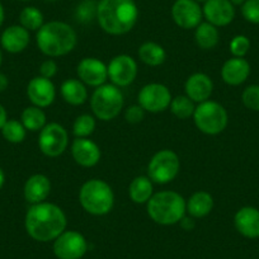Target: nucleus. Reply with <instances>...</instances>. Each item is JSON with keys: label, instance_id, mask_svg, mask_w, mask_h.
Listing matches in <instances>:
<instances>
[{"label": "nucleus", "instance_id": "f257e3e1", "mask_svg": "<svg viewBox=\"0 0 259 259\" xmlns=\"http://www.w3.org/2000/svg\"><path fill=\"white\" fill-rule=\"evenodd\" d=\"M66 215L55 203L41 202L32 205L24 219L26 231L32 239L41 243L54 241L66 229Z\"/></svg>", "mask_w": 259, "mask_h": 259}, {"label": "nucleus", "instance_id": "f03ea898", "mask_svg": "<svg viewBox=\"0 0 259 259\" xmlns=\"http://www.w3.org/2000/svg\"><path fill=\"white\" fill-rule=\"evenodd\" d=\"M97 19L106 33L119 36L138 23L139 8L135 0H101L97 6Z\"/></svg>", "mask_w": 259, "mask_h": 259}, {"label": "nucleus", "instance_id": "7ed1b4c3", "mask_svg": "<svg viewBox=\"0 0 259 259\" xmlns=\"http://www.w3.org/2000/svg\"><path fill=\"white\" fill-rule=\"evenodd\" d=\"M36 42L42 54L49 57H59L75 49L78 36L70 24L52 21L45 23L37 31Z\"/></svg>", "mask_w": 259, "mask_h": 259}, {"label": "nucleus", "instance_id": "20e7f679", "mask_svg": "<svg viewBox=\"0 0 259 259\" xmlns=\"http://www.w3.org/2000/svg\"><path fill=\"white\" fill-rule=\"evenodd\" d=\"M146 205L151 220L164 226L181 223L187 212L186 200L174 191H161L153 194Z\"/></svg>", "mask_w": 259, "mask_h": 259}, {"label": "nucleus", "instance_id": "39448f33", "mask_svg": "<svg viewBox=\"0 0 259 259\" xmlns=\"http://www.w3.org/2000/svg\"><path fill=\"white\" fill-rule=\"evenodd\" d=\"M79 202L91 215L104 216L113 208L114 193L107 182L89 179L79 191Z\"/></svg>", "mask_w": 259, "mask_h": 259}, {"label": "nucleus", "instance_id": "423d86ee", "mask_svg": "<svg viewBox=\"0 0 259 259\" xmlns=\"http://www.w3.org/2000/svg\"><path fill=\"white\" fill-rule=\"evenodd\" d=\"M123 94L113 84H103L93 92L91 108L94 116L101 121H111L121 113L123 108Z\"/></svg>", "mask_w": 259, "mask_h": 259}, {"label": "nucleus", "instance_id": "0eeeda50", "mask_svg": "<svg viewBox=\"0 0 259 259\" xmlns=\"http://www.w3.org/2000/svg\"><path fill=\"white\" fill-rule=\"evenodd\" d=\"M193 119L201 133L206 135H219L228 126L229 116L224 106L208 99L198 103L194 109Z\"/></svg>", "mask_w": 259, "mask_h": 259}, {"label": "nucleus", "instance_id": "6e6552de", "mask_svg": "<svg viewBox=\"0 0 259 259\" xmlns=\"http://www.w3.org/2000/svg\"><path fill=\"white\" fill-rule=\"evenodd\" d=\"M181 169V160L177 153L169 149L158 151L150 159L148 165V177L153 183L166 184L176 179Z\"/></svg>", "mask_w": 259, "mask_h": 259}, {"label": "nucleus", "instance_id": "1a4fd4ad", "mask_svg": "<svg viewBox=\"0 0 259 259\" xmlns=\"http://www.w3.org/2000/svg\"><path fill=\"white\" fill-rule=\"evenodd\" d=\"M69 145L68 131L56 122L47 123L39 131L38 148L49 158H57L65 153Z\"/></svg>", "mask_w": 259, "mask_h": 259}, {"label": "nucleus", "instance_id": "9d476101", "mask_svg": "<svg viewBox=\"0 0 259 259\" xmlns=\"http://www.w3.org/2000/svg\"><path fill=\"white\" fill-rule=\"evenodd\" d=\"M52 249L59 259H81L88 250V243L79 231L65 230L55 239Z\"/></svg>", "mask_w": 259, "mask_h": 259}, {"label": "nucleus", "instance_id": "9b49d317", "mask_svg": "<svg viewBox=\"0 0 259 259\" xmlns=\"http://www.w3.org/2000/svg\"><path fill=\"white\" fill-rule=\"evenodd\" d=\"M171 93L164 84L150 83L143 87L138 97L139 104L144 111L150 113H159L169 108L171 102Z\"/></svg>", "mask_w": 259, "mask_h": 259}, {"label": "nucleus", "instance_id": "f8f14e48", "mask_svg": "<svg viewBox=\"0 0 259 259\" xmlns=\"http://www.w3.org/2000/svg\"><path fill=\"white\" fill-rule=\"evenodd\" d=\"M108 79L113 85L127 87L135 81L138 76V62L128 55H118L108 65Z\"/></svg>", "mask_w": 259, "mask_h": 259}, {"label": "nucleus", "instance_id": "ddd939ff", "mask_svg": "<svg viewBox=\"0 0 259 259\" xmlns=\"http://www.w3.org/2000/svg\"><path fill=\"white\" fill-rule=\"evenodd\" d=\"M171 17L181 28L193 29L202 23L203 12L194 0H176L171 7Z\"/></svg>", "mask_w": 259, "mask_h": 259}, {"label": "nucleus", "instance_id": "4468645a", "mask_svg": "<svg viewBox=\"0 0 259 259\" xmlns=\"http://www.w3.org/2000/svg\"><path fill=\"white\" fill-rule=\"evenodd\" d=\"M79 80L83 81L85 85L98 87L106 84L108 79V68L101 60L96 57H85L78 64L76 68Z\"/></svg>", "mask_w": 259, "mask_h": 259}, {"label": "nucleus", "instance_id": "2eb2a0df", "mask_svg": "<svg viewBox=\"0 0 259 259\" xmlns=\"http://www.w3.org/2000/svg\"><path fill=\"white\" fill-rule=\"evenodd\" d=\"M27 97L33 106L46 108L54 103L56 98V88L51 79L36 76L27 85Z\"/></svg>", "mask_w": 259, "mask_h": 259}, {"label": "nucleus", "instance_id": "dca6fc26", "mask_svg": "<svg viewBox=\"0 0 259 259\" xmlns=\"http://www.w3.org/2000/svg\"><path fill=\"white\" fill-rule=\"evenodd\" d=\"M202 12L208 23L215 27L228 26L235 17V8L230 0H207Z\"/></svg>", "mask_w": 259, "mask_h": 259}, {"label": "nucleus", "instance_id": "f3484780", "mask_svg": "<svg viewBox=\"0 0 259 259\" xmlns=\"http://www.w3.org/2000/svg\"><path fill=\"white\" fill-rule=\"evenodd\" d=\"M71 155L76 164L84 168H92L101 160V149L88 138H76L71 144Z\"/></svg>", "mask_w": 259, "mask_h": 259}, {"label": "nucleus", "instance_id": "a211bd4d", "mask_svg": "<svg viewBox=\"0 0 259 259\" xmlns=\"http://www.w3.org/2000/svg\"><path fill=\"white\" fill-rule=\"evenodd\" d=\"M186 96L194 103H202L210 99L213 92V83L207 74H192L186 81Z\"/></svg>", "mask_w": 259, "mask_h": 259}, {"label": "nucleus", "instance_id": "6ab92c4d", "mask_svg": "<svg viewBox=\"0 0 259 259\" xmlns=\"http://www.w3.org/2000/svg\"><path fill=\"white\" fill-rule=\"evenodd\" d=\"M234 224L239 233L248 239L259 238V210L251 206L241 207L234 216Z\"/></svg>", "mask_w": 259, "mask_h": 259}, {"label": "nucleus", "instance_id": "aec40b11", "mask_svg": "<svg viewBox=\"0 0 259 259\" xmlns=\"http://www.w3.org/2000/svg\"><path fill=\"white\" fill-rule=\"evenodd\" d=\"M51 192V182L45 174H34L29 177L24 183L23 194L27 202L31 205L41 203L46 201Z\"/></svg>", "mask_w": 259, "mask_h": 259}, {"label": "nucleus", "instance_id": "412c9836", "mask_svg": "<svg viewBox=\"0 0 259 259\" xmlns=\"http://www.w3.org/2000/svg\"><path fill=\"white\" fill-rule=\"evenodd\" d=\"M250 74V65L243 57L229 59L221 68V78L229 85H240Z\"/></svg>", "mask_w": 259, "mask_h": 259}, {"label": "nucleus", "instance_id": "4be33fe9", "mask_svg": "<svg viewBox=\"0 0 259 259\" xmlns=\"http://www.w3.org/2000/svg\"><path fill=\"white\" fill-rule=\"evenodd\" d=\"M29 39H31L29 31H27L24 27L16 24V26H11L4 29L0 37V44L9 54H19L27 49Z\"/></svg>", "mask_w": 259, "mask_h": 259}, {"label": "nucleus", "instance_id": "5701e85b", "mask_svg": "<svg viewBox=\"0 0 259 259\" xmlns=\"http://www.w3.org/2000/svg\"><path fill=\"white\" fill-rule=\"evenodd\" d=\"M187 212L194 219H202L207 216L213 208V198L208 192L197 191L186 201Z\"/></svg>", "mask_w": 259, "mask_h": 259}, {"label": "nucleus", "instance_id": "b1692460", "mask_svg": "<svg viewBox=\"0 0 259 259\" xmlns=\"http://www.w3.org/2000/svg\"><path fill=\"white\" fill-rule=\"evenodd\" d=\"M61 97L71 106H81L88 99V89L79 79H68L61 84Z\"/></svg>", "mask_w": 259, "mask_h": 259}, {"label": "nucleus", "instance_id": "393cba45", "mask_svg": "<svg viewBox=\"0 0 259 259\" xmlns=\"http://www.w3.org/2000/svg\"><path fill=\"white\" fill-rule=\"evenodd\" d=\"M128 194L130 198L133 200V202L143 205V203H148L153 196V182L149 177L146 176H139L134 178V181L130 183L128 187Z\"/></svg>", "mask_w": 259, "mask_h": 259}, {"label": "nucleus", "instance_id": "a878e982", "mask_svg": "<svg viewBox=\"0 0 259 259\" xmlns=\"http://www.w3.org/2000/svg\"><path fill=\"white\" fill-rule=\"evenodd\" d=\"M139 57L149 66H159L165 61L166 52L164 47L156 42H145L139 49Z\"/></svg>", "mask_w": 259, "mask_h": 259}, {"label": "nucleus", "instance_id": "bb28decb", "mask_svg": "<svg viewBox=\"0 0 259 259\" xmlns=\"http://www.w3.org/2000/svg\"><path fill=\"white\" fill-rule=\"evenodd\" d=\"M194 38H196V44L200 49L212 50L218 46L220 34H219L218 27L212 26L208 22H205L196 28Z\"/></svg>", "mask_w": 259, "mask_h": 259}, {"label": "nucleus", "instance_id": "cd10ccee", "mask_svg": "<svg viewBox=\"0 0 259 259\" xmlns=\"http://www.w3.org/2000/svg\"><path fill=\"white\" fill-rule=\"evenodd\" d=\"M46 119V113L44 112V109L36 106L27 107L22 112L21 116V122L23 123V126L26 127L27 131H32V133L41 131L47 124Z\"/></svg>", "mask_w": 259, "mask_h": 259}, {"label": "nucleus", "instance_id": "c85d7f7f", "mask_svg": "<svg viewBox=\"0 0 259 259\" xmlns=\"http://www.w3.org/2000/svg\"><path fill=\"white\" fill-rule=\"evenodd\" d=\"M0 131L3 134V138L11 144L23 143L27 134L26 127L18 119H8Z\"/></svg>", "mask_w": 259, "mask_h": 259}, {"label": "nucleus", "instance_id": "c756f323", "mask_svg": "<svg viewBox=\"0 0 259 259\" xmlns=\"http://www.w3.org/2000/svg\"><path fill=\"white\" fill-rule=\"evenodd\" d=\"M19 22H21V26L24 27L27 31H38L45 24L44 14L34 7H27L19 14Z\"/></svg>", "mask_w": 259, "mask_h": 259}, {"label": "nucleus", "instance_id": "7c9ffc66", "mask_svg": "<svg viewBox=\"0 0 259 259\" xmlns=\"http://www.w3.org/2000/svg\"><path fill=\"white\" fill-rule=\"evenodd\" d=\"M170 111L177 118L179 119H187L189 117H193L194 109V102L191 101L187 96H178L170 102Z\"/></svg>", "mask_w": 259, "mask_h": 259}, {"label": "nucleus", "instance_id": "2f4dec72", "mask_svg": "<svg viewBox=\"0 0 259 259\" xmlns=\"http://www.w3.org/2000/svg\"><path fill=\"white\" fill-rule=\"evenodd\" d=\"M96 118L91 114H80L73 124V133L76 138H88L96 130Z\"/></svg>", "mask_w": 259, "mask_h": 259}, {"label": "nucleus", "instance_id": "473e14b6", "mask_svg": "<svg viewBox=\"0 0 259 259\" xmlns=\"http://www.w3.org/2000/svg\"><path fill=\"white\" fill-rule=\"evenodd\" d=\"M97 6L94 0H84L76 8V19L81 23H88L97 17Z\"/></svg>", "mask_w": 259, "mask_h": 259}, {"label": "nucleus", "instance_id": "72a5a7b5", "mask_svg": "<svg viewBox=\"0 0 259 259\" xmlns=\"http://www.w3.org/2000/svg\"><path fill=\"white\" fill-rule=\"evenodd\" d=\"M241 101L246 108L259 111V85H249L241 94Z\"/></svg>", "mask_w": 259, "mask_h": 259}, {"label": "nucleus", "instance_id": "f704fd0d", "mask_svg": "<svg viewBox=\"0 0 259 259\" xmlns=\"http://www.w3.org/2000/svg\"><path fill=\"white\" fill-rule=\"evenodd\" d=\"M250 49V41L246 36L239 34L235 36L230 42V52L234 57H244Z\"/></svg>", "mask_w": 259, "mask_h": 259}, {"label": "nucleus", "instance_id": "c9c22d12", "mask_svg": "<svg viewBox=\"0 0 259 259\" xmlns=\"http://www.w3.org/2000/svg\"><path fill=\"white\" fill-rule=\"evenodd\" d=\"M241 14L245 21L259 24V0H245L241 6Z\"/></svg>", "mask_w": 259, "mask_h": 259}, {"label": "nucleus", "instance_id": "e433bc0d", "mask_svg": "<svg viewBox=\"0 0 259 259\" xmlns=\"http://www.w3.org/2000/svg\"><path fill=\"white\" fill-rule=\"evenodd\" d=\"M124 117H126V121L130 122V123H140L144 117H145V111H144L140 104L139 106H131L126 109Z\"/></svg>", "mask_w": 259, "mask_h": 259}, {"label": "nucleus", "instance_id": "4c0bfd02", "mask_svg": "<svg viewBox=\"0 0 259 259\" xmlns=\"http://www.w3.org/2000/svg\"><path fill=\"white\" fill-rule=\"evenodd\" d=\"M57 74V64L55 60L47 59L39 66V76H44L46 79L54 78Z\"/></svg>", "mask_w": 259, "mask_h": 259}, {"label": "nucleus", "instance_id": "58836bf2", "mask_svg": "<svg viewBox=\"0 0 259 259\" xmlns=\"http://www.w3.org/2000/svg\"><path fill=\"white\" fill-rule=\"evenodd\" d=\"M8 85H9L8 76H7L6 74L0 73V93L6 91V89L8 88Z\"/></svg>", "mask_w": 259, "mask_h": 259}, {"label": "nucleus", "instance_id": "ea45409f", "mask_svg": "<svg viewBox=\"0 0 259 259\" xmlns=\"http://www.w3.org/2000/svg\"><path fill=\"white\" fill-rule=\"evenodd\" d=\"M7 121H8V114H7L6 108L0 104V130L3 128V126L6 124Z\"/></svg>", "mask_w": 259, "mask_h": 259}, {"label": "nucleus", "instance_id": "a19ab883", "mask_svg": "<svg viewBox=\"0 0 259 259\" xmlns=\"http://www.w3.org/2000/svg\"><path fill=\"white\" fill-rule=\"evenodd\" d=\"M181 224H182V226H183L184 229H187V230H189V229H192L194 226L193 220H192V219H189V218H186V216L182 219Z\"/></svg>", "mask_w": 259, "mask_h": 259}, {"label": "nucleus", "instance_id": "79ce46f5", "mask_svg": "<svg viewBox=\"0 0 259 259\" xmlns=\"http://www.w3.org/2000/svg\"><path fill=\"white\" fill-rule=\"evenodd\" d=\"M4 183H6V173L2 168H0V189L3 188Z\"/></svg>", "mask_w": 259, "mask_h": 259}, {"label": "nucleus", "instance_id": "37998d69", "mask_svg": "<svg viewBox=\"0 0 259 259\" xmlns=\"http://www.w3.org/2000/svg\"><path fill=\"white\" fill-rule=\"evenodd\" d=\"M4 18H6V13H4L3 4L0 3V26L4 23Z\"/></svg>", "mask_w": 259, "mask_h": 259}, {"label": "nucleus", "instance_id": "c03bdc74", "mask_svg": "<svg viewBox=\"0 0 259 259\" xmlns=\"http://www.w3.org/2000/svg\"><path fill=\"white\" fill-rule=\"evenodd\" d=\"M233 6H243L245 3V0H230Z\"/></svg>", "mask_w": 259, "mask_h": 259}, {"label": "nucleus", "instance_id": "a18cd8bd", "mask_svg": "<svg viewBox=\"0 0 259 259\" xmlns=\"http://www.w3.org/2000/svg\"><path fill=\"white\" fill-rule=\"evenodd\" d=\"M2 62H3V55H2V50H0V66H2Z\"/></svg>", "mask_w": 259, "mask_h": 259}, {"label": "nucleus", "instance_id": "49530a36", "mask_svg": "<svg viewBox=\"0 0 259 259\" xmlns=\"http://www.w3.org/2000/svg\"><path fill=\"white\" fill-rule=\"evenodd\" d=\"M194 2H197V3H206L207 0H194Z\"/></svg>", "mask_w": 259, "mask_h": 259}, {"label": "nucleus", "instance_id": "de8ad7c7", "mask_svg": "<svg viewBox=\"0 0 259 259\" xmlns=\"http://www.w3.org/2000/svg\"><path fill=\"white\" fill-rule=\"evenodd\" d=\"M21 2H29V0H21Z\"/></svg>", "mask_w": 259, "mask_h": 259}, {"label": "nucleus", "instance_id": "09e8293b", "mask_svg": "<svg viewBox=\"0 0 259 259\" xmlns=\"http://www.w3.org/2000/svg\"><path fill=\"white\" fill-rule=\"evenodd\" d=\"M49 2H56V0H49Z\"/></svg>", "mask_w": 259, "mask_h": 259}]
</instances>
